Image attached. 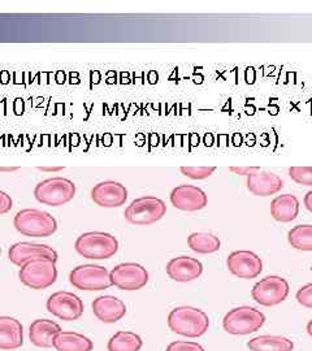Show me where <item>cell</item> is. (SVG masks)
<instances>
[{
	"label": "cell",
	"instance_id": "19",
	"mask_svg": "<svg viewBox=\"0 0 312 351\" xmlns=\"http://www.w3.org/2000/svg\"><path fill=\"white\" fill-rule=\"evenodd\" d=\"M24 343L23 324L11 316H0V349L16 350Z\"/></svg>",
	"mask_w": 312,
	"mask_h": 351
},
{
	"label": "cell",
	"instance_id": "25",
	"mask_svg": "<svg viewBox=\"0 0 312 351\" xmlns=\"http://www.w3.org/2000/svg\"><path fill=\"white\" fill-rule=\"evenodd\" d=\"M143 345L142 339L129 330H120L108 341V351H139Z\"/></svg>",
	"mask_w": 312,
	"mask_h": 351
},
{
	"label": "cell",
	"instance_id": "28",
	"mask_svg": "<svg viewBox=\"0 0 312 351\" xmlns=\"http://www.w3.org/2000/svg\"><path fill=\"white\" fill-rule=\"evenodd\" d=\"M181 173L191 180H206L213 175L216 167H181Z\"/></svg>",
	"mask_w": 312,
	"mask_h": 351
},
{
	"label": "cell",
	"instance_id": "21",
	"mask_svg": "<svg viewBox=\"0 0 312 351\" xmlns=\"http://www.w3.org/2000/svg\"><path fill=\"white\" fill-rule=\"evenodd\" d=\"M300 213V201L293 194H281L271 203V215L278 223H290Z\"/></svg>",
	"mask_w": 312,
	"mask_h": 351
},
{
	"label": "cell",
	"instance_id": "2",
	"mask_svg": "<svg viewBox=\"0 0 312 351\" xmlns=\"http://www.w3.org/2000/svg\"><path fill=\"white\" fill-rule=\"evenodd\" d=\"M13 226L19 233L36 239L50 237L58 230L56 219L51 213L37 208L19 211L13 219Z\"/></svg>",
	"mask_w": 312,
	"mask_h": 351
},
{
	"label": "cell",
	"instance_id": "9",
	"mask_svg": "<svg viewBox=\"0 0 312 351\" xmlns=\"http://www.w3.org/2000/svg\"><path fill=\"white\" fill-rule=\"evenodd\" d=\"M289 284L284 277L267 276L258 281L251 290L252 300L261 306L272 307L285 301L289 295Z\"/></svg>",
	"mask_w": 312,
	"mask_h": 351
},
{
	"label": "cell",
	"instance_id": "36",
	"mask_svg": "<svg viewBox=\"0 0 312 351\" xmlns=\"http://www.w3.org/2000/svg\"><path fill=\"white\" fill-rule=\"evenodd\" d=\"M307 333L312 337V320L307 324Z\"/></svg>",
	"mask_w": 312,
	"mask_h": 351
},
{
	"label": "cell",
	"instance_id": "27",
	"mask_svg": "<svg viewBox=\"0 0 312 351\" xmlns=\"http://www.w3.org/2000/svg\"><path fill=\"white\" fill-rule=\"evenodd\" d=\"M289 176L298 185L312 186V167H291Z\"/></svg>",
	"mask_w": 312,
	"mask_h": 351
},
{
	"label": "cell",
	"instance_id": "5",
	"mask_svg": "<svg viewBox=\"0 0 312 351\" xmlns=\"http://www.w3.org/2000/svg\"><path fill=\"white\" fill-rule=\"evenodd\" d=\"M167 213V206L162 199L146 195L132 202L126 210L124 216L128 223L133 226H151L162 220Z\"/></svg>",
	"mask_w": 312,
	"mask_h": 351
},
{
	"label": "cell",
	"instance_id": "10",
	"mask_svg": "<svg viewBox=\"0 0 312 351\" xmlns=\"http://www.w3.org/2000/svg\"><path fill=\"white\" fill-rule=\"evenodd\" d=\"M112 285L121 290H139L149 282V272L138 263H123L116 265L110 272Z\"/></svg>",
	"mask_w": 312,
	"mask_h": 351
},
{
	"label": "cell",
	"instance_id": "13",
	"mask_svg": "<svg viewBox=\"0 0 312 351\" xmlns=\"http://www.w3.org/2000/svg\"><path fill=\"white\" fill-rule=\"evenodd\" d=\"M169 199L172 206L185 213H197L203 210L207 203L208 198L207 194L194 185H180L171 191Z\"/></svg>",
	"mask_w": 312,
	"mask_h": 351
},
{
	"label": "cell",
	"instance_id": "23",
	"mask_svg": "<svg viewBox=\"0 0 312 351\" xmlns=\"http://www.w3.org/2000/svg\"><path fill=\"white\" fill-rule=\"evenodd\" d=\"M248 348L251 351H293L294 343L284 336H259L250 339Z\"/></svg>",
	"mask_w": 312,
	"mask_h": 351
},
{
	"label": "cell",
	"instance_id": "3",
	"mask_svg": "<svg viewBox=\"0 0 312 351\" xmlns=\"http://www.w3.org/2000/svg\"><path fill=\"white\" fill-rule=\"evenodd\" d=\"M75 249L86 259L104 261L119 251V241L106 232H88L77 239Z\"/></svg>",
	"mask_w": 312,
	"mask_h": 351
},
{
	"label": "cell",
	"instance_id": "7",
	"mask_svg": "<svg viewBox=\"0 0 312 351\" xmlns=\"http://www.w3.org/2000/svg\"><path fill=\"white\" fill-rule=\"evenodd\" d=\"M265 323V316L259 310L241 306L230 310L223 319L225 330L235 336H245L259 330Z\"/></svg>",
	"mask_w": 312,
	"mask_h": 351
},
{
	"label": "cell",
	"instance_id": "29",
	"mask_svg": "<svg viewBox=\"0 0 312 351\" xmlns=\"http://www.w3.org/2000/svg\"><path fill=\"white\" fill-rule=\"evenodd\" d=\"M165 351H204L198 342L191 341H175L168 345Z\"/></svg>",
	"mask_w": 312,
	"mask_h": 351
},
{
	"label": "cell",
	"instance_id": "12",
	"mask_svg": "<svg viewBox=\"0 0 312 351\" xmlns=\"http://www.w3.org/2000/svg\"><path fill=\"white\" fill-rule=\"evenodd\" d=\"M226 267L232 275L245 280L255 278L263 272L262 259L249 250L232 252L226 259Z\"/></svg>",
	"mask_w": 312,
	"mask_h": 351
},
{
	"label": "cell",
	"instance_id": "24",
	"mask_svg": "<svg viewBox=\"0 0 312 351\" xmlns=\"http://www.w3.org/2000/svg\"><path fill=\"white\" fill-rule=\"evenodd\" d=\"M187 245L198 254H213L220 250L221 241L217 236L207 232H195L187 237Z\"/></svg>",
	"mask_w": 312,
	"mask_h": 351
},
{
	"label": "cell",
	"instance_id": "34",
	"mask_svg": "<svg viewBox=\"0 0 312 351\" xmlns=\"http://www.w3.org/2000/svg\"><path fill=\"white\" fill-rule=\"evenodd\" d=\"M19 168L17 167H11V168H4V167H0V172H14L17 171Z\"/></svg>",
	"mask_w": 312,
	"mask_h": 351
},
{
	"label": "cell",
	"instance_id": "4",
	"mask_svg": "<svg viewBox=\"0 0 312 351\" xmlns=\"http://www.w3.org/2000/svg\"><path fill=\"white\" fill-rule=\"evenodd\" d=\"M75 195V182L65 177H51L40 181L34 189V197L39 203L60 207L72 201Z\"/></svg>",
	"mask_w": 312,
	"mask_h": 351
},
{
	"label": "cell",
	"instance_id": "6",
	"mask_svg": "<svg viewBox=\"0 0 312 351\" xmlns=\"http://www.w3.org/2000/svg\"><path fill=\"white\" fill-rule=\"evenodd\" d=\"M20 281L34 290L50 288L58 280L56 263L47 258H38L24 264L19 272Z\"/></svg>",
	"mask_w": 312,
	"mask_h": 351
},
{
	"label": "cell",
	"instance_id": "32",
	"mask_svg": "<svg viewBox=\"0 0 312 351\" xmlns=\"http://www.w3.org/2000/svg\"><path fill=\"white\" fill-rule=\"evenodd\" d=\"M229 171L236 175L249 176L254 172L261 171V168L259 167H230Z\"/></svg>",
	"mask_w": 312,
	"mask_h": 351
},
{
	"label": "cell",
	"instance_id": "37",
	"mask_svg": "<svg viewBox=\"0 0 312 351\" xmlns=\"http://www.w3.org/2000/svg\"><path fill=\"white\" fill-rule=\"evenodd\" d=\"M0 254H1V247H0Z\"/></svg>",
	"mask_w": 312,
	"mask_h": 351
},
{
	"label": "cell",
	"instance_id": "22",
	"mask_svg": "<svg viewBox=\"0 0 312 351\" xmlns=\"http://www.w3.org/2000/svg\"><path fill=\"white\" fill-rule=\"evenodd\" d=\"M53 348L58 351H91L93 341L75 332H59L53 339Z\"/></svg>",
	"mask_w": 312,
	"mask_h": 351
},
{
	"label": "cell",
	"instance_id": "1",
	"mask_svg": "<svg viewBox=\"0 0 312 351\" xmlns=\"http://www.w3.org/2000/svg\"><path fill=\"white\" fill-rule=\"evenodd\" d=\"M168 326L177 335L195 339L210 328V319L204 311L190 306L176 307L168 315Z\"/></svg>",
	"mask_w": 312,
	"mask_h": 351
},
{
	"label": "cell",
	"instance_id": "11",
	"mask_svg": "<svg viewBox=\"0 0 312 351\" xmlns=\"http://www.w3.org/2000/svg\"><path fill=\"white\" fill-rule=\"evenodd\" d=\"M47 310L62 320L73 322L84 314V302L71 291H56L47 300Z\"/></svg>",
	"mask_w": 312,
	"mask_h": 351
},
{
	"label": "cell",
	"instance_id": "31",
	"mask_svg": "<svg viewBox=\"0 0 312 351\" xmlns=\"http://www.w3.org/2000/svg\"><path fill=\"white\" fill-rule=\"evenodd\" d=\"M13 201L10 194L0 190V215L10 213L12 210Z\"/></svg>",
	"mask_w": 312,
	"mask_h": 351
},
{
	"label": "cell",
	"instance_id": "17",
	"mask_svg": "<svg viewBox=\"0 0 312 351\" xmlns=\"http://www.w3.org/2000/svg\"><path fill=\"white\" fill-rule=\"evenodd\" d=\"M246 185L250 193L256 197H269L275 195L284 188V181L268 171H258L248 176Z\"/></svg>",
	"mask_w": 312,
	"mask_h": 351
},
{
	"label": "cell",
	"instance_id": "33",
	"mask_svg": "<svg viewBox=\"0 0 312 351\" xmlns=\"http://www.w3.org/2000/svg\"><path fill=\"white\" fill-rule=\"evenodd\" d=\"M303 203H304V207L307 208V211H310L312 213V190H310L309 193H306V195L303 198Z\"/></svg>",
	"mask_w": 312,
	"mask_h": 351
},
{
	"label": "cell",
	"instance_id": "8",
	"mask_svg": "<svg viewBox=\"0 0 312 351\" xmlns=\"http://www.w3.org/2000/svg\"><path fill=\"white\" fill-rule=\"evenodd\" d=\"M69 281L75 288L86 291H100L112 287L110 271L95 264L75 267L69 274Z\"/></svg>",
	"mask_w": 312,
	"mask_h": 351
},
{
	"label": "cell",
	"instance_id": "35",
	"mask_svg": "<svg viewBox=\"0 0 312 351\" xmlns=\"http://www.w3.org/2000/svg\"><path fill=\"white\" fill-rule=\"evenodd\" d=\"M40 171H52V172H58V171H62V167H56V168H45V167H42V168H39Z\"/></svg>",
	"mask_w": 312,
	"mask_h": 351
},
{
	"label": "cell",
	"instance_id": "18",
	"mask_svg": "<svg viewBox=\"0 0 312 351\" xmlns=\"http://www.w3.org/2000/svg\"><path fill=\"white\" fill-rule=\"evenodd\" d=\"M93 313L98 317V320L112 324L119 320H121L126 314V306L124 302L112 295H101L97 300H94L93 304Z\"/></svg>",
	"mask_w": 312,
	"mask_h": 351
},
{
	"label": "cell",
	"instance_id": "16",
	"mask_svg": "<svg viewBox=\"0 0 312 351\" xmlns=\"http://www.w3.org/2000/svg\"><path fill=\"white\" fill-rule=\"evenodd\" d=\"M167 275L177 282H190L203 274V264L190 256H177L167 264Z\"/></svg>",
	"mask_w": 312,
	"mask_h": 351
},
{
	"label": "cell",
	"instance_id": "26",
	"mask_svg": "<svg viewBox=\"0 0 312 351\" xmlns=\"http://www.w3.org/2000/svg\"><path fill=\"white\" fill-rule=\"evenodd\" d=\"M287 241L296 250L312 251V226H294L287 233Z\"/></svg>",
	"mask_w": 312,
	"mask_h": 351
},
{
	"label": "cell",
	"instance_id": "15",
	"mask_svg": "<svg viewBox=\"0 0 312 351\" xmlns=\"http://www.w3.org/2000/svg\"><path fill=\"white\" fill-rule=\"evenodd\" d=\"M91 199L104 208H116L128 201V190L117 181H103L91 189Z\"/></svg>",
	"mask_w": 312,
	"mask_h": 351
},
{
	"label": "cell",
	"instance_id": "30",
	"mask_svg": "<svg viewBox=\"0 0 312 351\" xmlns=\"http://www.w3.org/2000/svg\"><path fill=\"white\" fill-rule=\"evenodd\" d=\"M296 298H297V301H298L300 306L312 308V284H307V285L302 287L297 291Z\"/></svg>",
	"mask_w": 312,
	"mask_h": 351
},
{
	"label": "cell",
	"instance_id": "14",
	"mask_svg": "<svg viewBox=\"0 0 312 351\" xmlns=\"http://www.w3.org/2000/svg\"><path fill=\"white\" fill-rule=\"evenodd\" d=\"M8 258L14 265L23 267L29 261L38 259V258H47L56 263L59 259V255L47 245L32 243V242H17L10 247Z\"/></svg>",
	"mask_w": 312,
	"mask_h": 351
},
{
	"label": "cell",
	"instance_id": "20",
	"mask_svg": "<svg viewBox=\"0 0 312 351\" xmlns=\"http://www.w3.org/2000/svg\"><path fill=\"white\" fill-rule=\"evenodd\" d=\"M62 332V328L49 319H38L34 320L29 329V337L32 343L38 348H53V339L55 336Z\"/></svg>",
	"mask_w": 312,
	"mask_h": 351
}]
</instances>
